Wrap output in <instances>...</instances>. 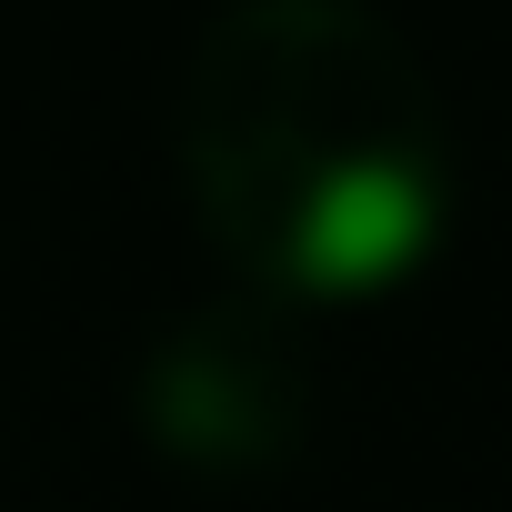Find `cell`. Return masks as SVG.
Returning <instances> with one entry per match:
<instances>
[{
    "instance_id": "cell-1",
    "label": "cell",
    "mask_w": 512,
    "mask_h": 512,
    "mask_svg": "<svg viewBox=\"0 0 512 512\" xmlns=\"http://www.w3.org/2000/svg\"><path fill=\"white\" fill-rule=\"evenodd\" d=\"M181 191L231 292L392 302L452 231V111L372 0H231L181 61Z\"/></svg>"
},
{
    "instance_id": "cell-2",
    "label": "cell",
    "mask_w": 512,
    "mask_h": 512,
    "mask_svg": "<svg viewBox=\"0 0 512 512\" xmlns=\"http://www.w3.org/2000/svg\"><path fill=\"white\" fill-rule=\"evenodd\" d=\"M141 442L191 482H262L312 442V342L302 312L262 292H211L131 372Z\"/></svg>"
}]
</instances>
